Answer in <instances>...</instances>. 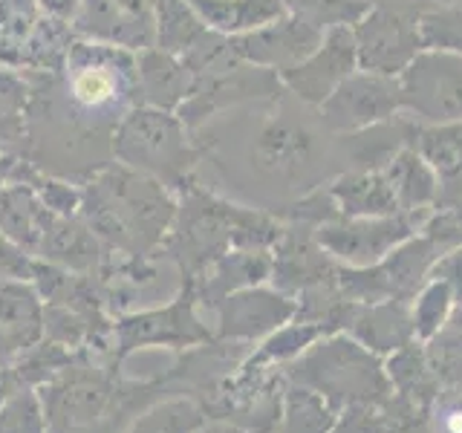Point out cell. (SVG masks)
I'll return each mask as SVG.
<instances>
[{"label": "cell", "mask_w": 462, "mask_h": 433, "mask_svg": "<svg viewBox=\"0 0 462 433\" xmlns=\"http://www.w3.org/2000/svg\"><path fill=\"white\" fill-rule=\"evenodd\" d=\"M177 194L136 168L113 162L81 185L79 216L119 257H159L177 216Z\"/></svg>", "instance_id": "277c9868"}, {"label": "cell", "mask_w": 462, "mask_h": 433, "mask_svg": "<svg viewBox=\"0 0 462 433\" xmlns=\"http://www.w3.org/2000/svg\"><path fill=\"white\" fill-rule=\"evenodd\" d=\"M84 0H38V6L43 14H50L55 21H64L72 23L79 18V9H81Z\"/></svg>", "instance_id": "b9f144b4"}, {"label": "cell", "mask_w": 462, "mask_h": 433, "mask_svg": "<svg viewBox=\"0 0 462 433\" xmlns=\"http://www.w3.org/2000/svg\"><path fill=\"white\" fill-rule=\"evenodd\" d=\"M425 226L422 216L413 214H387V216H341L315 228L318 245L341 266L367 269L413 237Z\"/></svg>", "instance_id": "30bf717a"}, {"label": "cell", "mask_w": 462, "mask_h": 433, "mask_svg": "<svg viewBox=\"0 0 462 433\" xmlns=\"http://www.w3.org/2000/svg\"><path fill=\"white\" fill-rule=\"evenodd\" d=\"M419 124L408 113H399L382 124H373L358 134L336 136V153L341 170H382L399 151L416 142Z\"/></svg>", "instance_id": "2e32d148"}, {"label": "cell", "mask_w": 462, "mask_h": 433, "mask_svg": "<svg viewBox=\"0 0 462 433\" xmlns=\"http://www.w3.org/2000/svg\"><path fill=\"white\" fill-rule=\"evenodd\" d=\"M286 382L321 393L332 408L387 404L393 387L379 355L346 332H329L281 367Z\"/></svg>", "instance_id": "5b68a950"}, {"label": "cell", "mask_w": 462, "mask_h": 433, "mask_svg": "<svg viewBox=\"0 0 462 433\" xmlns=\"http://www.w3.org/2000/svg\"><path fill=\"white\" fill-rule=\"evenodd\" d=\"M29 81L21 159L84 185L113 162V134L139 101L136 52L76 35L58 69H21Z\"/></svg>", "instance_id": "6da1fadb"}, {"label": "cell", "mask_w": 462, "mask_h": 433, "mask_svg": "<svg viewBox=\"0 0 462 433\" xmlns=\"http://www.w3.org/2000/svg\"><path fill=\"white\" fill-rule=\"evenodd\" d=\"M226 110L194 130L202 162L228 188L252 194L257 208L274 211L312 188L338 177L336 136L315 107L286 90L278 98Z\"/></svg>", "instance_id": "7a4b0ae2"}, {"label": "cell", "mask_w": 462, "mask_h": 433, "mask_svg": "<svg viewBox=\"0 0 462 433\" xmlns=\"http://www.w3.org/2000/svg\"><path fill=\"white\" fill-rule=\"evenodd\" d=\"M199 21L226 38L269 26L289 14L283 0H188Z\"/></svg>", "instance_id": "d4e9b609"}, {"label": "cell", "mask_w": 462, "mask_h": 433, "mask_svg": "<svg viewBox=\"0 0 462 433\" xmlns=\"http://www.w3.org/2000/svg\"><path fill=\"white\" fill-rule=\"evenodd\" d=\"M399 98L416 124L462 122V55L422 50L399 76Z\"/></svg>", "instance_id": "9c48e42d"}, {"label": "cell", "mask_w": 462, "mask_h": 433, "mask_svg": "<svg viewBox=\"0 0 462 433\" xmlns=\"http://www.w3.org/2000/svg\"><path fill=\"white\" fill-rule=\"evenodd\" d=\"M29 81L21 69L0 64V151L21 156L26 144Z\"/></svg>", "instance_id": "f546056e"}, {"label": "cell", "mask_w": 462, "mask_h": 433, "mask_svg": "<svg viewBox=\"0 0 462 433\" xmlns=\"http://www.w3.org/2000/svg\"><path fill=\"white\" fill-rule=\"evenodd\" d=\"M269 278H272V249H235L223 254L220 260H214L197 281L188 283H194L199 309L214 312V307L226 295L245 286L269 283Z\"/></svg>", "instance_id": "e0dca14e"}, {"label": "cell", "mask_w": 462, "mask_h": 433, "mask_svg": "<svg viewBox=\"0 0 462 433\" xmlns=\"http://www.w3.org/2000/svg\"><path fill=\"white\" fill-rule=\"evenodd\" d=\"M281 93L283 84L278 72L235 58V61H228L223 67H214L208 72H202V76H194L191 93L180 105L177 115L191 130H197L226 110L278 98Z\"/></svg>", "instance_id": "ba28073f"}, {"label": "cell", "mask_w": 462, "mask_h": 433, "mask_svg": "<svg viewBox=\"0 0 462 433\" xmlns=\"http://www.w3.org/2000/svg\"><path fill=\"white\" fill-rule=\"evenodd\" d=\"M38 260L18 249L4 231H0V281H32Z\"/></svg>", "instance_id": "f35d334b"}, {"label": "cell", "mask_w": 462, "mask_h": 433, "mask_svg": "<svg viewBox=\"0 0 462 433\" xmlns=\"http://www.w3.org/2000/svg\"><path fill=\"white\" fill-rule=\"evenodd\" d=\"M289 14H298L321 32L332 26H353L373 4L370 0H283Z\"/></svg>", "instance_id": "74e56055"}, {"label": "cell", "mask_w": 462, "mask_h": 433, "mask_svg": "<svg viewBox=\"0 0 462 433\" xmlns=\"http://www.w3.org/2000/svg\"><path fill=\"white\" fill-rule=\"evenodd\" d=\"M208 422L206 408L191 396H162L142 408L119 433H197Z\"/></svg>", "instance_id": "4316f807"}, {"label": "cell", "mask_w": 462, "mask_h": 433, "mask_svg": "<svg viewBox=\"0 0 462 433\" xmlns=\"http://www.w3.org/2000/svg\"><path fill=\"white\" fill-rule=\"evenodd\" d=\"M422 346L439 387L445 393H459L462 390V303L454 307L448 321L428 341H422Z\"/></svg>", "instance_id": "f1b7e54d"}, {"label": "cell", "mask_w": 462, "mask_h": 433, "mask_svg": "<svg viewBox=\"0 0 462 433\" xmlns=\"http://www.w3.org/2000/svg\"><path fill=\"white\" fill-rule=\"evenodd\" d=\"M295 298L272 283L237 289L214 307V338L254 346L274 329L295 321Z\"/></svg>", "instance_id": "4fadbf2b"}, {"label": "cell", "mask_w": 462, "mask_h": 433, "mask_svg": "<svg viewBox=\"0 0 462 433\" xmlns=\"http://www.w3.org/2000/svg\"><path fill=\"white\" fill-rule=\"evenodd\" d=\"M344 216H387L399 214V199L382 170H341L327 182Z\"/></svg>", "instance_id": "603a6c76"}, {"label": "cell", "mask_w": 462, "mask_h": 433, "mask_svg": "<svg viewBox=\"0 0 462 433\" xmlns=\"http://www.w3.org/2000/svg\"><path fill=\"white\" fill-rule=\"evenodd\" d=\"M76 358H79L76 350H67V346H61V344L41 338L38 344L21 350V355L14 358L9 373L14 375V382L18 384L41 387L43 382H50L55 373H61L67 364H72Z\"/></svg>", "instance_id": "836d02e7"}, {"label": "cell", "mask_w": 462, "mask_h": 433, "mask_svg": "<svg viewBox=\"0 0 462 433\" xmlns=\"http://www.w3.org/2000/svg\"><path fill=\"white\" fill-rule=\"evenodd\" d=\"M358 69L399 78L413 58L425 50L419 9L370 6L353 23Z\"/></svg>", "instance_id": "8fae6325"}, {"label": "cell", "mask_w": 462, "mask_h": 433, "mask_svg": "<svg viewBox=\"0 0 462 433\" xmlns=\"http://www.w3.org/2000/svg\"><path fill=\"white\" fill-rule=\"evenodd\" d=\"M445 396L433 401V433H462V399L459 393Z\"/></svg>", "instance_id": "60d3db41"}, {"label": "cell", "mask_w": 462, "mask_h": 433, "mask_svg": "<svg viewBox=\"0 0 462 433\" xmlns=\"http://www.w3.org/2000/svg\"><path fill=\"white\" fill-rule=\"evenodd\" d=\"M338 410L315 393V390L286 382L283 401H281V419L274 433H329L336 425Z\"/></svg>", "instance_id": "83f0119b"}, {"label": "cell", "mask_w": 462, "mask_h": 433, "mask_svg": "<svg viewBox=\"0 0 462 433\" xmlns=\"http://www.w3.org/2000/svg\"><path fill=\"white\" fill-rule=\"evenodd\" d=\"M321 41L324 32L318 26L307 23L298 14H283L281 21H274L269 26H260L254 32L231 38V50L243 61L272 69L281 76V72L292 69L307 55H312Z\"/></svg>", "instance_id": "9a60e30c"}, {"label": "cell", "mask_w": 462, "mask_h": 433, "mask_svg": "<svg viewBox=\"0 0 462 433\" xmlns=\"http://www.w3.org/2000/svg\"><path fill=\"white\" fill-rule=\"evenodd\" d=\"M454 307H459L454 289L442 281L428 278V283L419 289L413 303H411L416 341H428L433 332L448 321V315L454 312Z\"/></svg>", "instance_id": "d590c367"}, {"label": "cell", "mask_w": 462, "mask_h": 433, "mask_svg": "<svg viewBox=\"0 0 462 433\" xmlns=\"http://www.w3.org/2000/svg\"><path fill=\"white\" fill-rule=\"evenodd\" d=\"M425 50H448L462 55V6L457 4H428L419 9Z\"/></svg>", "instance_id": "8d00e7d4"}, {"label": "cell", "mask_w": 462, "mask_h": 433, "mask_svg": "<svg viewBox=\"0 0 462 433\" xmlns=\"http://www.w3.org/2000/svg\"><path fill=\"white\" fill-rule=\"evenodd\" d=\"M390 433H433V430L428 428L425 419H419V422H416V419H411V422H402V425H396V428L390 430Z\"/></svg>", "instance_id": "bcb514c9"}, {"label": "cell", "mask_w": 462, "mask_h": 433, "mask_svg": "<svg viewBox=\"0 0 462 433\" xmlns=\"http://www.w3.org/2000/svg\"><path fill=\"white\" fill-rule=\"evenodd\" d=\"M384 173L396 191L399 211L422 216L428 223V216L433 214V208H437L439 180H437V173H433V168L425 162V156L411 144V148L399 151L393 159H390Z\"/></svg>", "instance_id": "cb8c5ba5"}, {"label": "cell", "mask_w": 462, "mask_h": 433, "mask_svg": "<svg viewBox=\"0 0 462 433\" xmlns=\"http://www.w3.org/2000/svg\"><path fill=\"white\" fill-rule=\"evenodd\" d=\"M197 433H249V430H243L237 425H228V422H220V419H208V422L202 425Z\"/></svg>", "instance_id": "ee69618b"}, {"label": "cell", "mask_w": 462, "mask_h": 433, "mask_svg": "<svg viewBox=\"0 0 462 433\" xmlns=\"http://www.w3.org/2000/svg\"><path fill=\"white\" fill-rule=\"evenodd\" d=\"M18 355H21L18 341H14L9 332L0 327V370H12L14 358H18Z\"/></svg>", "instance_id": "7bdbcfd3"}, {"label": "cell", "mask_w": 462, "mask_h": 433, "mask_svg": "<svg viewBox=\"0 0 462 433\" xmlns=\"http://www.w3.org/2000/svg\"><path fill=\"white\" fill-rule=\"evenodd\" d=\"M413 148L425 156L437 180L462 173V122L454 124H419Z\"/></svg>", "instance_id": "d6a6232c"}, {"label": "cell", "mask_w": 462, "mask_h": 433, "mask_svg": "<svg viewBox=\"0 0 462 433\" xmlns=\"http://www.w3.org/2000/svg\"><path fill=\"white\" fill-rule=\"evenodd\" d=\"M0 433H50V419L35 387L18 384L0 401Z\"/></svg>", "instance_id": "e575fe53"}, {"label": "cell", "mask_w": 462, "mask_h": 433, "mask_svg": "<svg viewBox=\"0 0 462 433\" xmlns=\"http://www.w3.org/2000/svg\"><path fill=\"white\" fill-rule=\"evenodd\" d=\"M110 252L101 245V240L93 235L81 216H55L52 228L43 237V245L38 252V260L52 266H61L79 274H96L107 263Z\"/></svg>", "instance_id": "d6986e66"}, {"label": "cell", "mask_w": 462, "mask_h": 433, "mask_svg": "<svg viewBox=\"0 0 462 433\" xmlns=\"http://www.w3.org/2000/svg\"><path fill=\"white\" fill-rule=\"evenodd\" d=\"M0 327L21 350L43 338V298L32 281H0Z\"/></svg>", "instance_id": "484cf974"}, {"label": "cell", "mask_w": 462, "mask_h": 433, "mask_svg": "<svg viewBox=\"0 0 462 433\" xmlns=\"http://www.w3.org/2000/svg\"><path fill=\"white\" fill-rule=\"evenodd\" d=\"M425 4H457V6H462V0H425Z\"/></svg>", "instance_id": "c3c4849f"}, {"label": "cell", "mask_w": 462, "mask_h": 433, "mask_svg": "<svg viewBox=\"0 0 462 433\" xmlns=\"http://www.w3.org/2000/svg\"><path fill=\"white\" fill-rule=\"evenodd\" d=\"M332 136H346L382 124L402 113L399 78L356 69L315 107Z\"/></svg>", "instance_id": "7c38bea8"}, {"label": "cell", "mask_w": 462, "mask_h": 433, "mask_svg": "<svg viewBox=\"0 0 462 433\" xmlns=\"http://www.w3.org/2000/svg\"><path fill=\"white\" fill-rule=\"evenodd\" d=\"M177 199V216L159 257L180 272V281H197L235 249H272L283 235V223L272 211L217 194L197 177L180 188Z\"/></svg>", "instance_id": "3957f363"}, {"label": "cell", "mask_w": 462, "mask_h": 433, "mask_svg": "<svg viewBox=\"0 0 462 433\" xmlns=\"http://www.w3.org/2000/svg\"><path fill=\"white\" fill-rule=\"evenodd\" d=\"M55 211L41 202V197L26 182L9 180L0 188V231L23 249L29 257L38 260L43 237L55 223Z\"/></svg>", "instance_id": "ac0fdd59"}, {"label": "cell", "mask_w": 462, "mask_h": 433, "mask_svg": "<svg viewBox=\"0 0 462 433\" xmlns=\"http://www.w3.org/2000/svg\"><path fill=\"white\" fill-rule=\"evenodd\" d=\"M384 373L396 399L416 416H425V410H430L433 401L442 396L439 393L442 387L425 358L422 341H411L408 346H402V350L390 353Z\"/></svg>", "instance_id": "7402d4cb"}, {"label": "cell", "mask_w": 462, "mask_h": 433, "mask_svg": "<svg viewBox=\"0 0 462 433\" xmlns=\"http://www.w3.org/2000/svg\"><path fill=\"white\" fill-rule=\"evenodd\" d=\"M156 12V47L171 55H182L208 32L188 0H153Z\"/></svg>", "instance_id": "1f68e13d"}, {"label": "cell", "mask_w": 462, "mask_h": 433, "mask_svg": "<svg viewBox=\"0 0 462 433\" xmlns=\"http://www.w3.org/2000/svg\"><path fill=\"white\" fill-rule=\"evenodd\" d=\"M14 387H18V382H14V375H12L9 370H0V401H4Z\"/></svg>", "instance_id": "7dc6e473"}, {"label": "cell", "mask_w": 462, "mask_h": 433, "mask_svg": "<svg viewBox=\"0 0 462 433\" xmlns=\"http://www.w3.org/2000/svg\"><path fill=\"white\" fill-rule=\"evenodd\" d=\"M14 162H18V156H14V153H6V151H0V188H4V185L9 182Z\"/></svg>", "instance_id": "f6af8a7d"}, {"label": "cell", "mask_w": 462, "mask_h": 433, "mask_svg": "<svg viewBox=\"0 0 462 433\" xmlns=\"http://www.w3.org/2000/svg\"><path fill=\"white\" fill-rule=\"evenodd\" d=\"M329 336L321 324H307V321H289L281 329H274L260 344L252 346V353L245 355L243 367H283L292 358H298L307 346H312L318 338Z\"/></svg>", "instance_id": "4dcf8cb0"}, {"label": "cell", "mask_w": 462, "mask_h": 433, "mask_svg": "<svg viewBox=\"0 0 462 433\" xmlns=\"http://www.w3.org/2000/svg\"><path fill=\"white\" fill-rule=\"evenodd\" d=\"M113 159L136 168L180 194L202 162L194 130L177 113L136 105L113 134Z\"/></svg>", "instance_id": "8992f818"}, {"label": "cell", "mask_w": 462, "mask_h": 433, "mask_svg": "<svg viewBox=\"0 0 462 433\" xmlns=\"http://www.w3.org/2000/svg\"><path fill=\"white\" fill-rule=\"evenodd\" d=\"M428 278L448 283L454 289L457 303H462V245H454L451 252H445L437 263L430 266Z\"/></svg>", "instance_id": "ab89813d"}, {"label": "cell", "mask_w": 462, "mask_h": 433, "mask_svg": "<svg viewBox=\"0 0 462 433\" xmlns=\"http://www.w3.org/2000/svg\"><path fill=\"white\" fill-rule=\"evenodd\" d=\"M136 67H139V101L142 105L177 113L194 84L191 69L182 64V58L171 55L159 47H148V50L136 52Z\"/></svg>", "instance_id": "44dd1931"}, {"label": "cell", "mask_w": 462, "mask_h": 433, "mask_svg": "<svg viewBox=\"0 0 462 433\" xmlns=\"http://www.w3.org/2000/svg\"><path fill=\"white\" fill-rule=\"evenodd\" d=\"M214 341V329L199 318V303L194 283L180 281V289L165 303H153L136 312L116 315L110 353L116 364H125L130 355L142 350H191Z\"/></svg>", "instance_id": "52a82bcc"}, {"label": "cell", "mask_w": 462, "mask_h": 433, "mask_svg": "<svg viewBox=\"0 0 462 433\" xmlns=\"http://www.w3.org/2000/svg\"><path fill=\"white\" fill-rule=\"evenodd\" d=\"M356 69H358V55H356L353 26H332L324 32V41L318 43V50L312 55H307L292 69L281 72V84L300 105L318 107Z\"/></svg>", "instance_id": "5bb4252c"}, {"label": "cell", "mask_w": 462, "mask_h": 433, "mask_svg": "<svg viewBox=\"0 0 462 433\" xmlns=\"http://www.w3.org/2000/svg\"><path fill=\"white\" fill-rule=\"evenodd\" d=\"M350 336L361 341L375 355H390L416 341L411 303L404 300H379V303H358L350 321Z\"/></svg>", "instance_id": "ffe728a7"}]
</instances>
